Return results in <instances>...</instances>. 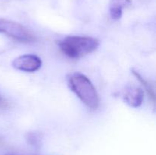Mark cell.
Wrapping results in <instances>:
<instances>
[{
	"label": "cell",
	"mask_w": 156,
	"mask_h": 155,
	"mask_svg": "<svg viewBox=\"0 0 156 155\" xmlns=\"http://www.w3.org/2000/svg\"><path fill=\"white\" fill-rule=\"evenodd\" d=\"M6 105V102L5 101L4 99L2 98V97H1V95H0V107H3V106H5Z\"/></svg>",
	"instance_id": "cell-9"
},
{
	"label": "cell",
	"mask_w": 156,
	"mask_h": 155,
	"mask_svg": "<svg viewBox=\"0 0 156 155\" xmlns=\"http://www.w3.org/2000/svg\"><path fill=\"white\" fill-rule=\"evenodd\" d=\"M132 4L131 0H110L109 11L111 18L114 21L120 19L125 8Z\"/></svg>",
	"instance_id": "cell-6"
},
{
	"label": "cell",
	"mask_w": 156,
	"mask_h": 155,
	"mask_svg": "<svg viewBox=\"0 0 156 155\" xmlns=\"http://www.w3.org/2000/svg\"><path fill=\"white\" fill-rule=\"evenodd\" d=\"M9 155H14V154H9Z\"/></svg>",
	"instance_id": "cell-10"
},
{
	"label": "cell",
	"mask_w": 156,
	"mask_h": 155,
	"mask_svg": "<svg viewBox=\"0 0 156 155\" xmlns=\"http://www.w3.org/2000/svg\"><path fill=\"white\" fill-rule=\"evenodd\" d=\"M123 100L131 107H140L144 100V91L138 87H129L123 94Z\"/></svg>",
	"instance_id": "cell-5"
},
{
	"label": "cell",
	"mask_w": 156,
	"mask_h": 155,
	"mask_svg": "<svg viewBox=\"0 0 156 155\" xmlns=\"http://www.w3.org/2000/svg\"><path fill=\"white\" fill-rule=\"evenodd\" d=\"M132 72H133V74L135 75V77L136 78L138 79L140 82H141L142 84L143 85V87H144L145 89H146V91H147V93L149 94V97H150L151 99L152 100V101L153 102L155 101V91H154V90H153V88H152L151 84H149V82H148L147 81H146V79H145L144 78H143V76H142L141 74L138 72V71H136V70L133 69V68L132 69Z\"/></svg>",
	"instance_id": "cell-7"
},
{
	"label": "cell",
	"mask_w": 156,
	"mask_h": 155,
	"mask_svg": "<svg viewBox=\"0 0 156 155\" xmlns=\"http://www.w3.org/2000/svg\"><path fill=\"white\" fill-rule=\"evenodd\" d=\"M58 45L66 56L72 59H79L95 51L100 42L90 36H68L60 40Z\"/></svg>",
	"instance_id": "cell-2"
},
{
	"label": "cell",
	"mask_w": 156,
	"mask_h": 155,
	"mask_svg": "<svg viewBox=\"0 0 156 155\" xmlns=\"http://www.w3.org/2000/svg\"><path fill=\"white\" fill-rule=\"evenodd\" d=\"M70 89L89 109H97L100 98L95 88L85 74L79 72L72 73L68 78Z\"/></svg>",
	"instance_id": "cell-1"
},
{
	"label": "cell",
	"mask_w": 156,
	"mask_h": 155,
	"mask_svg": "<svg viewBox=\"0 0 156 155\" xmlns=\"http://www.w3.org/2000/svg\"><path fill=\"white\" fill-rule=\"evenodd\" d=\"M14 68L25 72H34L42 65L41 59L37 55L25 54L15 58L12 63Z\"/></svg>",
	"instance_id": "cell-4"
},
{
	"label": "cell",
	"mask_w": 156,
	"mask_h": 155,
	"mask_svg": "<svg viewBox=\"0 0 156 155\" xmlns=\"http://www.w3.org/2000/svg\"><path fill=\"white\" fill-rule=\"evenodd\" d=\"M27 141L30 143L31 145L33 146H37L40 145V142H41V137H40V135L37 133H29L27 135Z\"/></svg>",
	"instance_id": "cell-8"
},
{
	"label": "cell",
	"mask_w": 156,
	"mask_h": 155,
	"mask_svg": "<svg viewBox=\"0 0 156 155\" xmlns=\"http://www.w3.org/2000/svg\"><path fill=\"white\" fill-rule=\"evenodd\" d=\"M0 33L21 42H31L34 40L33 34L24 26L5 19H0Z\"/></svg>",
	"instance_id": "cell-3"
}]
</instances>
